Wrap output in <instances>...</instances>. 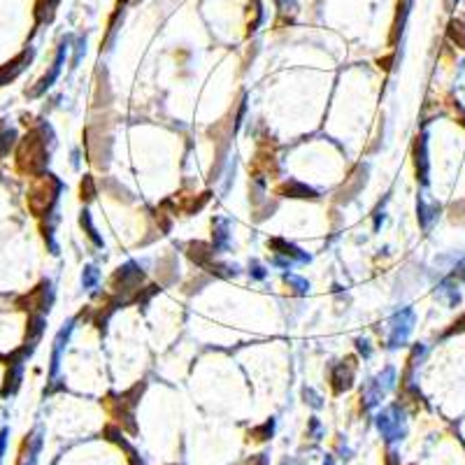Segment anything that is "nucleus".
Returning <instances> with one entry per match:
<instances>
[{"label":"nucleus","instance_id":"nucleus-1","mask_svg":"<svg viewBox=\"0 0 465 465\" xmlns=\"http://www.w3.org/2000/svg\"><path fill=\"white\" fill-rule=\"evenodd\" d=\"M17 163L21 170L31 172V174H38L45 170L47 149H45V142H42L40 133H31L24 137V142H21V147H19V154H17Z\"/></svg>","mask_w":465,"mask_h":465},{"label":"nucleus","instance_id":"nucleus-2","mask_svg":"<svg viewBox=\"0 0 465 465\" xmlns=\"http://www.w3.org/2000/svg\"><path fill=\"white\" fill-rule=\"evenodd\" d=\"M58 188H61V184H58L52 174H42V177L33 184L31 195H28V207H31V212L38 216L49 212L56 200Z\"/></svg>","mask_w":465,"mask_h":465},{"label":"nucleus","instance_id":"nucleus-3","mask_svg":"<svg viewBox=\"0 0 465 465\" xmlns=\"http://www.w3.org/2000/svg\"><path fill=\"white\" fill-rule=\"evenodd\" d=\"M28 61H31V52H24L21 56L14 58V61L5 63L3 68H0V86L7 84V82H12V79L17 77L21 70L26 68V63H28Z\"/></svg>","mask_w":465,"mask_h":465},{"label":"nucleus","instance_id":"nucleus-4","mask_svg":"<svg viewBox=\"0 0 465 465\" xmlns=\"http://www.w3.org/2000/svg\"><path fill=\"white\" fill-rule=\"evenodd\" d=\"M56 5H58V0H35V19L40 21H49L54 17V12H56Z\"/></svg>","mask_w":465,"mask_h":465},{"label":"nucleus","instance_id":"nucleus-5","mask_svg":"<svg viewBox=\"0 0 465 465\" xmlns=\"http://www.w3.org/2000/svg\"><path fill=\"white\" fill-rule=\"evenodd\" d=\"M449 38H452V42H456L459 47L465 49V24L463 21H452V24H449Z\"/></svg>","mask_w":465,"mask_h":465},{"label":"nucleus","instance_id":"nucleus-6","mask_svg":"<svg viewBox=\"0 0 465 465\" xmlns=\"http://www.w3.org/2000/svg\"><path fill=\"white\" fill-rule=\"evenodd\" d=\"M14 142V133L12 130H0V156H5L7 151H10Z\"/></svg>","mask_w":465,"mask_h":465},{"label":"nucleus","instance_id":"nucleus-7","mask_svg":"<svg viewBox=\"0 0 465 465\" xmlns=\"http://www.w3.org/2000/svg\"><path fill=\"white\" fill-rule=\"evenodd\" d=\"M5 438H7V431L0 433V459H3V449H5Z\"/></svg>","mask_w":465,"mask_h":465}]
</instances>
